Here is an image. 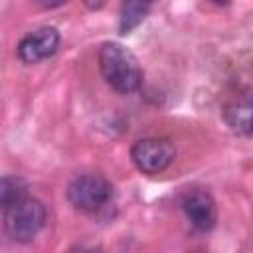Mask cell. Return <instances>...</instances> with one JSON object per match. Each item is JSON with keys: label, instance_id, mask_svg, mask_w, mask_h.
Listing matches in <instances>:
<instances>
[{"label": "cell", "instance_id": "8", "mask_svg": "<svg viewBox=\"0 0 253 253\" xmlns=\"http://www.w3.org/2000/svg\"><path fill=\"white\" fill-rule=\"evenodd\" d=\"M150 4L148 2H123L119 10V34L126 36L130 34L148 14Z\"/></svg>", "mask_w": 253, "mask_h": 253}, {"label": "cell", "instance_id": "5", "mask_svg": "<svg viewBox=\"0 0 253 253\" xmlns=\"http://www.w3.org/2000/svg\"><path fill=\"white\" fill-rule=\"evenodd\" d=\"M59 47V32L53 26H42L28 32L16 47V55L22 63L34 65L45 57H51Z\"/></svg>", "mask_w": 253, "mask_h": 253}, {"label": "cell", "instance_id": "7", "mask_svg": "<svg viewBox=\"0 0 253 253\" xmlns=\"http://www.w3.org/2000/svg\"><path fill=\"white\" fill-rule=\"evenodd\" d=\"M223 121L235 132L243 136L253 134V91L235 95L223 107Z\"/></svg>", "mask_w": 253, "mask_h": 253}, {"label": "cell", "instance_id": "1", "mask_svg": "<svg viewBox=\"0 0 253 253\" xmlns=\"http://www.w3.org/2000/svg\"><path fill=\"white\" fill-rule=\"evenodd\" d=\"M99 69L103 79L123 95L138 91L142 83V69L136 55L119 42H105L99 47Z\"/></svg>", "mask_w": 253, "mask_h": 253}, {"label": "cell", "instance_id": "9", "mask_svg": "<svg viewBox=\"0 0 253 253\" xmlns=\"http://www.w3.org/2000/svg\"><path fill=\"white\" fill-rule=\"evenodd\" d=\"M26 182L20 176H4L0 182V206L4 210L12 208L26 198Z\"/></svg>", "mask_w": 253, "mask_h": 253}, {"label": "cell", "instance_id": "2", "mask_svg": "<svg viewBox=\"0 0 253 253\" xmlns=\"http://www.w3.org/2000/svg\"><path fill=\"white\" fill-rule=\"evenodd\" d=\"M45 206L26 196L12 208L4 210V229L6 235L16 243H30L45 225Z\"/></svg>", "mask_w": 253, "mask_h": 253}, {"label": "cell", "instance_id": "4", "mask_svg": "<svg viewBox=\"0 0 253 253\" xmlns=\"http://www.w3.org/2000/svg\"><path fill=\"white\" fill-rule=\"evenodd\" d=\"M176 156L174 144L168 138H140L130 148V160L142 174H160L164 172Z\"/></svg>", "mask_w": 253, "mask_h": 253}, {"label": "cell", "instance_id": "6", "mask_svg": "<svg viewBox=\"0 0 253 253\" xmlns=\"http://www.w3.org/2000/svg\"><path fill=\"white\" fill-rule=\"evenodd\" d=\"M180 208L186 215V219L192 223L194 229L198 231H210L215 225L217 219V210L213 198L204 192V190H192L182 196Z\"/></svg>", "mask_w": 253, "mask_h": 253}, {"label": "cell", "instance_id": "10", "mask_svg": "<svg viewBox=\"0 0 253 253\" xmlns=\"http://www.w3.org/2000/svg\"><path fill=\"white\" fill-rule=\"evenodd\" d=\"M69 253H101L99 249H91V247H77V249H71Z\"/></svg>", "mask_w": 253, "mask_h": 253}, {"label": "cell", "instance_id": "3", "mask_svg": "<svg viewBox=\"0 0 253 253\" xmlns=\"http://www.w3.org/2000/svg\"><path fill=\"white\" fill-rule=\"evenodd\" d=\"M113 198L111 182L101 174H81L67 186L69 204L85 213H95L105 208Z\"/></svg>", "mask_w": 253, "mask_h": 253}]
</instances>
